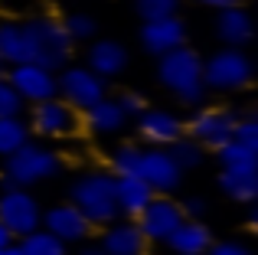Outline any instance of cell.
I'll list each match as a JSON object with an SVG mask.
<instances>
[{
	"label": "cell",
	"instance_id": "1",
	"mask_svg": "<svg viewBox=\"0 0 258 255\" xmlns=\"http://www.w3.org/2000/svg\"><path fill=\"white\" fill-rule=\"evenodd\" d=\"M157 79L167 92L186 108H203L206 85H203V56L189 46L167 52L157 59Z\"/></svg>",
	"mask_w": 258,
	"mask_h": 255
},
{
	"label": "cell",
	"instance_id": "2",
	"mask_svg": "<svg viewBox=\"0 0 258 255\" xmlns=\"http://www.w3.org/2000/svg\"><path fill=\"white\" fill-rule=\"evenodd\" d=\"M23 30H26V39H30V56L36 66L49 72H59L69 66L72 59V39L62 26V17L56 13H33V17L23 20Z\"/></svg>",
	"mask_w": 258,
	"mask_h": 255
},
{
	"label": "cell",
	"instance_id": "3",
	"mask_svg": "<svg viewBox=\"0 0 258 255\" xmlns=\"http://www.w3.org/2000/svg\"><path fill=\"white\" fill-rule=\"evenodd\" d=\"M69 203L92 223V229H105L118 216L114 203V177L108 170H85L72 180L69 186Z\"/></svg>",
	"mask_w": 258,
	"mask_h": 255
},
{
	"label": "cell",
	"instance_id": "4",
	"mask_svg": "<svg viewBox=\"0 0 258 255\" xmlns=\"http://www.w3.org/2000/svg\"><path fill=\"white\" fill-rule=\"evenodd\" d=\"M66 167L62 154L52 151L49 144H36V141H26L20 151H13L10 157H4V177L17 186H36L43 180L56 177Z\"/></svg>",
	"mask_w": 258,
	"mask_h": 255
},
{
	"label": "cell",
	"instance_id": "5",
	"mask_svg": "<svg viewBox=\"0 0 258 255\" xmlns=\"http://www.w3.org/2000/svg\"><path fill=\"white\" fill-rule=\"evenodd\" d=\"M255 82V66L242 49H216L203 59V85L206 92L219 95H239Z\"/></svg>",
	"mask_w": 258,
	"mask_h": 255
},
{
	"label": "cell",
	"instance_id": "6",
	"mask_svg": "<svg viewBox=\"0 0 258 255\" xmlns=\"http://www.w3.org/2000/svg\"><path fill=\"white\" fill-rule=\"evenodd\" d=\"M56 98H62L66 105L82 115L92 105H98L101 98H108V82L101 76H95L85 66H66V69L56 72Z\"/></svg>",
	"mask_w": 258,
	"mask_h": 255
},
{
	"label": "cell",
	"instance_id": "7",
	"mask_svg": "<svg viewBox=\"0 0 258 255\" xmlns=\"http://www.w3.org/2000/svg\"><path fill=\"white\" fill-rule=\"evenodd\" d=\"M43 223V206L26 186H7L0 190V226L13 239H23L39 229Z\"/></svg>",
	"mask_w": 258,
	"mask_h": 255
},
{
	"label": "cell",
	"instance_id": "8",
	"mask_svg": "<svg viewBox=\"0 0 258 255\" xmlns=\"http://www.w3.org/2000/svg\"><path fill=\"white\" fill-rule=\"evenodd\" d=\"M235 111L229 108H193V118L183 121V134L203 147V151H219L232 141Z\"/></svg>",
	"mask_w": 258,
	"mask_h": 255
},
{
	"label": "cell",
	"instance_id": "9",
	"mask_svg": "<svg viewBox=\"0 0 258 255\" xmlns=\"http://www.w3.org/2000/svg\"><path fill=\"white\" fill-rule=\"evenodd\" d=\"M26 124H30V131L39 134V138L62 141V138H72V134L82 128V115H79L72 105H66L62 98H49V102L33 105Z\"/></svg>",
	"mask_w": 258,
	"mask_h": 255
},
{
	"label": "cell",
	"instance_id": "10",
	"mask_svg": "<svg viewBox=\"0 0 258 255\" xmlns=\"http://www.w3.org/2000/svg\"><path fill=\"white\" fill-rule=\"evenodd\" d=\"M134 177L144 180L154 190V197H170L176 186H180L183 173L173 164L167 147H141V160H138V173Z\"/></svg>",
	"mask_w": 258,
	"mask_h": 255
},
{
	"label": "cell",
	"instance_id": "11",
	"mask_svg": "<svg viewBox=\"0 0 258 255\" xmlns=\"http://www.w3.org/2000/svg\"><path fill=\"white\" fill-rule=\"evenodd\" d=\"M7 82L13 85V92L20 95V102H30V105H39V102H49L56 98V72L43 69L36 62H23V66H10L4 72Z\"/></svg>",
	"mask_w": 258,
	"mask_h": 255
},
{
	"label": "cell",
	"instance_id": "12",
	"mask_svg": "<svg viewBox=\"0 0 258 255\" xmlns=\"http://www.w3.org/2000/svg\"><path fill=\"white\" fill-rule=\"evenodd\" d=\"M134 223H138L141 236L147 239V245L151 242H167V239L173 236V229L183 223V213H180V203H176V200L154 197Z\"/></svg>",
	"mask_w": 258,
	"mask_h": 255
},
{
	"label": "cell",
	"instance_id": "13",
	"mask_svg": "<svg viewBox=\"0 0 258 255\" xmlns=\"http://www.w3.org/2000/svg\"><path fill=\"white\" fill-rule=\"evenodd\" d=\"M39 229L52 232V236H56L59 242H66V245H82V242H88V236L95 232L92 223H88L72 203H56V206H49V210H43V223H39Z\"/></svg>",
	"mask_w": 258,
	"mask_h": 255
},
{
	"label": "cell",
	"instance_id": "14",
	"mask_svg": "<svg viewBox=\"0 0 258 255\" xmlns=\"http://www.w3.org/2000/svg\"><path fill=\"white\" fill-rule=\"evenodd\" d=\"M141 46H144L151 56H167V52L180 49V46H186V23H183V17L176 13V17H164V20H147V23H141Z\"/></svg>",
	"mask_w": 258,
	"mask_h": 255
},
{
	"label": "cell",
	"instance_id": "15",
	"mask_svg": "<svg viewBox=\"0 0 258 255\" xmlns=\"http://www.w3.org/2000/svg\"><path fill=\"white\" fill-rule=\"evenodd\" d=\"M134 124H138L141 141H147V147H170L173 141L183 138V121L167 108H151V105H147V108L134 118Z\"/></svg>",
	"mask_w": 258,
	"mask_h": 255
},
{
	"label": "cell",
	"instance_id": "16",
	"mask_svg": "<svg viewBox=\"0 0 258 255\" xmlns=\"http://www.w3.org/2000/svg\"><path fill=\"white\" fill-rule=\"evenodd\" d=\"M216 36L226 49H245L255 39V17L242 4L216 10Z\"/></svg>",
	"mask_w": 258,
	"mask_h": 255
},
{
	"label": "cell",
	"instance_id": "17",
	"mask_svg": "<svg viewBox=\"0 0 258 255\" xmlns=\"http://www.w3.org/2000/svg\"><path fill=\"white\" fill-rule=\"evenodd\" d=\"M101 252L105 255H144L147 239L141 236L134 219H114L101 229Z\"/></svg>",
	"mask_w": 258,
	"mask_h": 255
},
{
	"label": "cell",
	"instance_id": "18",
	"mask_svg": "<svg viewBox=\"0 0 258 255\" xmlns=\"http://www.w3.org/2000/svg\"><path fill=\"white\" fill-rule=\"evenodd\" d=\"M213 242V229L203 219H183L164 245L170 249V255H206Z\"/></svg>",
	"mask_w": 258,
	"mask_h": 255
},
{
	"label": "cell",
	"instance_id": "19",
	"mask_svg": "<svg viewBox=\"0 0 258 255\" xmlns=\"http://www.w3.org/2000/svg\"><path fill=\"white\" fill-rule=\"evenodd\" d=\"M85 69H92L95 76H101L108 82V79L121 76V72L127 69V49L118 43V39H92Z\"/></svg>",
	"mask_w": 258,
	"mask_h": 255
},
{
	"label": "cell",
	"instance_id": "20",
	"mask_svg": "<svg viewBox=\"0 0 258 255\" xmlns=\"http://www.w3.org/2000/svg\"><path fill=\"white\" fill-rule=\"evenodd\" d=\"M151 200L154 190L141 177H114V203H118L121 219H138Z\"/></svg>",
	"mask_w": 258,
	"mask_h": 255
},
{
	"label": "cell",
	"instance_id": "21",
	"mask_svg": "<svg viewBox=\"0 0 258 255\" xmlns=\"http://www.w3.org/2000/svg\"><path fill=\"white\" fill-rule=\"evenodd\" d=\"M219 190L222 197L248 206L258 200V167H229L219 170Z\"/></svg>",
	"mask_w": 258,
	"mask_h": 255
},
{
	"label": "cell",
	"instance_id": "22",
	"mask_svg": "<svg viewBox=\"0 0 258 255\" xmlns=\"http://www.w3.org/2000/svg\"><path fill=\"white\" fill-rule=\"evenodd\" d=\"M0 56H4L7 69L10 66L33 62L30 56V39H26L23 20H0Z\"/></svg>",
	"mask_w": 258,
	"mask_h": 255
},
{
	"label": "cell",
	"instance_id": "23",
	"mask_svg": "<svg viewBox=\"0 0 258 255\" xmlns=\"http://www.w3.org/2000/svg\"><path fill=\"white\" fill-rule=\"evenodd\" d=\"M124 124H127V118H124V111L118 108L114 98H101L98 105H92L88 111H82V128H88V131L98 134V138L118 134Z\"/></svg>",
	"mask_w": 258,
	"mask_h": 255
},
{
	"label": "cell",
	"instance_id": "24",
	"mask_svg": "<svg viewBox=\"0 0 258 255\" xmlns=\"http://www.w3.org/2000/svg\"><path fill=\"white\" fill-rule=\"evenodd\" d=\"M17 249H20V255H69V245L59 242V239L46 229H36V232H30V236L17 239Z\"/></svg>",
	"mask_w": 258,
	"mask_h": 255
},
{
	"label": "cell",
	"instance_id": "25",
	"mask_svg": "<svg viewBox=\"0 0 258 255\" xmlns=\"http://www.w3.org/2000/svg\"><path fill=\"white\" fill-rule=\"evenodd\" d=\"M30 141V124L23 121V115L17 118H0V157H10L13 151Z\"/></svg>",
	"mask_w": 258,
	"mask_h": 255
},
{
	"label": "cell",
	"instance_id": "26",
	"mask_svg": "<svg viewBox=\"0 0 258 255\" xmlns=\"http://www.w3.org/2000/svg\"><path fill=\"white\" fill-rule=\"evenodd\" d=\"M167 151H170L173 164L180 167V173H186V170H196V167H200L203 160H206V151H203V147L196 144V141H189L186 134H183L180 141H173V144L167 147Z\"/></svg>",
	"mask_w": 258,
	"mask_h": 255
},
{
	"label": "cell",
	"instance_id": "27",
	"mask_svg": "<svg viewBox=\"0 0 258 255\" xmlns=\"http://www.w3.org/2000/svg\"><path fill=\"white\" fill-rule=\"evenodd\" d=\"M138 160H141V147L138 144H118L108 157V173L111 177H134L138 173Z\"/></svg>",
	"mask_w": 258,
	"mask_h": 255
},
{
	"label": "cell",
	"instance_id": "28",
	"mask_svg": "<svg viewBox=\"0 0 258 255\" xmlns=\"http://www.w3.org/2000/svg\"><path fill=\"white\" fill-rule=\"evenodd\" d=\"M216 154H219V164H222V170H229V167H258V151H255V147L235 144V141L222 144Z\"/></svg>",
	"mask_w": 258,
	"mask_h": 255
},
{
	"label": "cell",
	"instance_id": "29",
	"mask_svg": "<svg viewBox=\"0 0 258 255\" xmlns=\"http://www.w3.org/2000/svg\"><path fill=\"white\" fill-rule=\"evenodd\" d=\"M62 26L66 33H69L72 43H88V39H95V33H98V23H95L92 13H69V17H62Z\"/></svg>",
	"mask_w": 258,
	"mask_h": 255
},
{
	"label": "cell",
	"instance_id": "30",
	"mask_svg": "<svg viewBox=\"0 0 258 255\" xmlns=\"http://www.w3.org/2000/svg\"><path fill=\"white\" fill-rule=\"evenodd\" d=\"M134 10L144 20H164V17H176L180 10V0H134Z\"/></svg>",
	"mask_w": 258,
	"mask_h": 255
},
{
	"label": "cell",
	"instance_id": "31",
	"mask_svg": "<svg viewBox=\"0 0 258 255\" xmlns=\"http://www.w3.org/2000/svg\"><path fill=\"white\" fill-rule=\"evenodd\" d=\"M23 111V102L13 92V85L7 82V76H0V118H17Z\"/></svg>",
	"mask_w": 258,
	"mask_h": 255
},
{
	"label": "cell",
	"instance_id": "32",
	"mask_svg": "<svg viewBox=\"0 0 258 255\" xmlns=\"http://www.w3.org/2000/svg\"><path fill=\"white\" fill-rule=\"evenodd\" d=\"M114 102H118V108H121V111H124L127 121H134V118H138L141 111L147 108V98L141 95V92H121V95L114 98Z\"/></svg>",
	"mask_w": 258,
	"mask_h": 255
},
{
	"label": "cell",
	"instance_id": "33",
	"mask_svg": "<svg viewBox=\"0 0 258 255\" xmlns=\"http://www.w3.org/2000/svg\"><path fill=\"white\" fill-rule=\"evenodd\" d=\"M206 210H209V203L203 197H186L180 203V213H183V219H203L206 216Z\"/></svg>",
	"mask_w": 258,
	"mask_h": 255
},
{
	"label": "cell",
	"instance_id": "34",
	"mask_svg": "<svg viewBox=\"0 0 258 255\" xmlns=\"http://www.w3.org/2000/svg\"><path fill=\"white\" fill-rule=\"evenodd\" d=\"M206 255H255V252L248 249L245 242H235V239H229V242H213Z\"/></svg>",
	"mask_w": 258,
	"mask_h": 255
},
{
	"label": "cell",
	"instance_id": "35",
	"mask_svg": "<svg viewBox=\"0 0 258 255\" xmlns=\"http://www.w3.org/2000/svg\"><path fill=\"white\" fill-rule=\"evenodd\" d=\"M196 4H203V7H213V10H226V7H235L239 0H196Z\"/></svg>",
	"mask_w": 258,
	"mask_h": 255
},
{
	"label": "cell",
	"instance_id": "36",
	"mask_svg": "<svg viewBox=\"0 0 258 255\" xmlns=\"http://www.w3.org/2000/svg\"><path fill=\"white\" fill-rule=\"evenodd\" d=\"M76 255H105V252H101L98 242H82V245L76 249Z\"/></svg>",
	"mask_w": 258,
	"mask_h": 255
},
{
	"label": "cell",
	"instance_id": "37",
	"mask_svg": "<svg viewBox=\"0 0 258 255\" xmlns=\"http://www.w3.org/2000/svg\"><path fill=\"white\" fill-rule=\"evenodd\" d=\"M245 223H248V229H258V206H255V203H248V216H245Z\"/></svg>",
	"mask_w": 258,
	"mask_h": 255
},
{
	"label": "cell",
	"instance_id": "38",
	"mask_svg": "<svg viewBox=\"0 0 258 255\" xmlns=\"http://www.w3.org/2000/svg\"><path fill=\"white\" fill-rule=\"evenodd\" d=\"M13 242H17V239H13L10 232H7L4 226H0V249H7V245H13Z\"/></svg>",
	"mask_w": 258,
	"mask_h": 255
},
{
	"label": "cell",
	"instance_id": "39",
	"mask_svg": "<svg viewBox=\"0 0 258 255\" xmlns=\"http://www.w3.org/2000/svg\"><path fill=\"white\" fill-rule=\"evenodd\" d=\"M0 255H20V249H17V242H13V245H7V249H0Z\"/></svg>",
	"mask_w": 258,
	"mask_h": 255
},
{
	"label": "cell",
	"instance_id": "40",
	"mask_svg": "<svg viewBox=\"0 0 258 255\" xmlns=\"http://www.w3.org/2000/svg\"><path fill=\"white\" fill-rule=\"evenodd\" d=\"M4 72H7V62H4V56H0V76H4Z\"/></svg>",
	"mask_w": 258,
	"mask_h": 255
},
{
	"label": "cell",
	"instance_id": "41",
	"mask_svg": "<svg viewBox=\"0 0 258 255\" xmlns=\"http://www.w3.org/2000/svg\"><path fill=\"white\" fill-rule=\"evenodd\" d=\"M167 255H170V252H167Z\"/></svg>",
	"mask_w": 258,
	"mask_h": 255
}]
</instances>
